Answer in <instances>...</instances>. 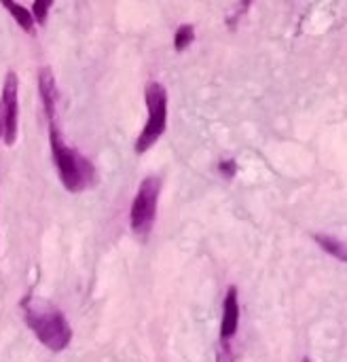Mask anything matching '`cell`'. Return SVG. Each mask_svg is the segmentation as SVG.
Listing matches in <instances>:
<instances>
[{"label":"cell","instance_id":"obj_1","mask_svg":"<svg viewBox=\"0 0 347 362\" xmlns=\"http://www.w3.org/2000/svg\"><path fill=\"white\" fill-rule=\"evenodd\" d=\"M49 149H51L53 163L58 168L60 180L66 191L81 193L96 185V180H98L96 166L83 153H79L75 146H68L64 142L58 121H49Z\"/></svg>","mask_w":347,"mask_h":362},{"label":"cell","instance_id":"obj_2","mask_svg":"<svg viewBox=\"0 0 347 362\" xmlns=\"http://www.w3.org/2000/svg\"><path fill=\"white\" fill-rule=\"evenodd\" d=\"M26 320L37 339L51 351H62L70 339H72V328L66 322L64 313L45 303V301H26Z\"/></svg>","mask_w":347,"mask_h":362},{"label":"cell","instance_id":"obj_3","mask_svg":"<svg viewBox=\"0 0 347 362\" xmlns=\"http://www.w3.org/2000/svg\"><path fill=\"white\" fill-rule=\"evenodd\" d=\"M144 100L149 119L134 142V151L138 155H144L151 146H155L168 130V89L159 81H151L144 87Z\"/></svg>","mask_w":347,"mask_h":362},{"label":"cell","instance_id":"obj_4","mask_svg":"<svg viewBox=\"0 0 347 362\" xmlns=\"http://www.w3.org/2000/svg\"><path fill=\"white\" fill-rule=\"evenodd\" d=\"M159 193H161V178L159 176H146L140 182L138 193L132 201V212H130L134 233L144 235L151 231V227L157 218Z\"/></svg>","mask_w":347,"mask_h":362},{"label":"cell","instance_id":"obj_5","mask_svg":"<svg viewBox=\"0 0 347 362\" xmlns=\"http://www.w3.org/2000/svg\"><path fill=\"white\" fill-rule=\"evenodd\" d=\"M20 132V79L13 70L7 73L0 92V142L13 146Z\"/></svg>","mask_w":347,"mask_h":362},{"label":"cell","instance_id":"obj_6","mask_svg":"<svg viewBox=\"0 0 347 362\" xmlns=\"http://www.w3.org/2000/svg\"><path fill=\"white\" fill-rule=\"evenodd\" d=\"M39 92H41V100H43V108L47 115V121H56L58 119V85H56V75L51 68H43L39 73Z\"/></svg>","mask_w":347,"mask_h":362},{"label":"cell","instance_id":"obj_7","mask_svg":"<svg viewBox=\"0 0 347 362\" xmlns=\"http://www.w3.org/2000/svg\"><path fill=\"white\" fill-rule=\"evenodd\" d=\"M239 326V303H237V288L231 286L227 297H225V307H222V324H220V337L227 341L237 332Z\"/></svg>","mask_w":347,"mask_h":362},{"label":"cell","instance_id":"obj_8","mask_svg":"<svg viewBox=\"0 0 347 362\" xmlns=\"http://www.w3.org/2000/svg\"><path fill=\"white\" fill-rule=\"evenodd\" d=\"M0 5H3V7L11 13V18L15 20V24H18L22 30H26L28 35H32V32H34L37 24H34L32 13H30L26 7H22V5L18 3V0H0Z\"/></svg>","mask_w":347,"mask_h":362},{"label":"cell","instance_id":"obj_9","mask_svg":"<svg viewBox=\"0 0 347 362\" xmlns=\"http://www.w3.org/2000/svg\"><path fill=\"white\" fill-rule=\"evenodd\" d=\"M313 239H315L326 252H330V254L336 256L339 261L347 263V244H345V242H341V239H336V237H330V235H313Z\"/></svg>","mask_w":347,"mask_h":362},{"label":"cell","instance_id":"obj_10","mask_svg":"<svg viewBox=\"0 0 347 362\" xmlns=\"http://www.w3.org/2000/svg\"><path fill=\"white\" fill-rule=\"evenodd\" d=\"M193 41H195V26L182 24V26L176 30V35H174V49H176L178 54H182L184 49H189V47L193 45Z\"/></svg>","mask_w":347,"mask_h":362},{"label":"cell","instance_id":"obj_11","mask_svg":"<svg viewBox=\"0 0 347 362\" xmlns=\"http://www.w3.org/2000/svg\"><path fill=\"white\" fill-rule=\"evenodd\" d=\"M53 3H56V0H34L30 13H32L37 26H45L47 24V18H49V11H51Z\"/></svg>","mask_w":347,"mask_h":362},{"label":"cell","instance_id":"obj_12","mask_svg":"<svg viewBox=\"0 0 347 362\" xmlns=\"http://www.w3.org/2000/svg\"><path fill=\"white\" fill-rule=\"evenodd\" d=\"M218 170H220V174H222V176L233 178V176H235V172H237V163H235V159H225V161H220V163H218Z\"/></svg>","mask_w":347,"mask_h":362},{"label":"cell","instance_id":"obj_13","mask_svg":"<svg viewBox=\"0 0 347 362\" xmlns=\"http://www.w3.org/2000/svg\"><path fill=\"white\" fill-rule=\"evenodd\" d=\"M250 5H252V0H241V13H244Z\"/></svg>","mask_w":347,"mask_h":362}]
</instances>
